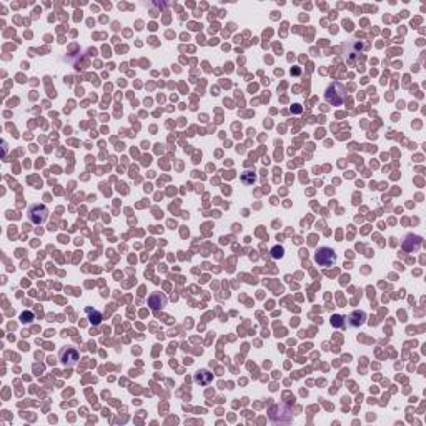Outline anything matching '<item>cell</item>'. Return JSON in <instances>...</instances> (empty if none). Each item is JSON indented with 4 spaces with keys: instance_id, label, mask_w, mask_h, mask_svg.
Instances as JSON below:
<instances>
[{
    "instance_id": "cell-14",
    "label": "cell",
    "mask_w": 426,
    "mask_h": 426,
    "mask_svg": "<svg viewBox=\"0 0 426 426\" xmlns=\"http://www.w3.org/2000/svg\"><path fill=\"white\" fill-rule=\"evenodd\" d=\"M35 320V315H34V312H23L22 315H20V321H22L23 325H27V323H32V321Z\"/></svg>"
},
{
    "instance_id": "cell-1",
    "label": "cell",
    "mask_w": 426,
    "mask_h": 426,
    "mask_svg": "<svg viewBox=\"0 0 426 426\" xmlns=\"http://www.w3.org/2000/svg\"><path fill=\"white\" fill-rule=\"evenodd\" d=\"M325 100L333 107H340L346 100V89L340 82H332L325 89Z\"/></svg>"
},
{
    "instance_id": "cell-8",
    "label": "cell",
    "mask_w": 426,
    "mask_h": 426,
    "mask_svg": "<svg viewBox=\"0 0 426 426\" xmlns=\"http://www.w3.org/2000/svg\"><path fill=\"white\" fill-rule=\"evenodd\" d=\"M365 321H366V313L361 312V310H355V312H351L350 315L345 318V325L353 326V328L365 325Z\"/></svg>"
},
{
    "instance_id": "cell-3",
    "label": "cell",
    "mask_w": 426,
    "mask_h": 426,
    "mask_svg": "<svg viewBox=\"0 0 426 426\" xmlns=\"http://www.w3.org/2000/svg\"><path fill=\"white\" fill-rule=\"evenodd\" d=\"M59 359H60L62 366L72 368V366H75L78 363V359H80V353H78L73 346H64V348L59 351Z\"/></svg>"
},
{
    "instance_id": "cell-10",
    "label": "cell",
    "mask_w": 426,
    "mask_h": 426,
    "mask_svg": "<svg viewBox=\"0 0 426 426\" xmlns=\"http://www.w3.org/2000/svg\"><path fill=\"white\" fill-rule=\"evenodd\" d=\"M212 373H210V371H206V370H200L198 371V373L195 375V381L197 383H200L202 386H206V384H210V381H212Z\"/></svg>"
},
{
    "instance_id": "cell-2",
    "label": "cell",
    "mask_w": 426,
    "mask_h": 426,
    "mask_svg": "<svg viewBox=\"0 0 426 426\" xmlns=\"http://www.w3.org/2000/svg\"><path fill=\"white\" fill-rule=\"evenodd\" d=\"M268 416L273 423H290L293 420V413H291V408L287 406L285 403H276L268 409Z\"/></svg>"
},
{
    "instance_id": "cell-13",
    "label": "cell",
    "mask_w": 426,
    "mask_h": 426,
    "mask_svg": "<svg viewBox=\"0 0 426 426\" xmlns=\"http://www.w3.org/2000/svg\"><path fill=\"white\" fill-rule=\"evenodd\" d=\"M270 253H271V258H273V260H278V258H283L285 250H283V247L276 245V247H273V248H271Z\"/></svg>"
},
{
    "instance_id": "cell-4",
    "label": "cell",
    "mask_w": 426,
    "mask_h": 426,
    "mask_svg": "<svg viewBox=\"0 0 426 426\" xmlns=\"http://www.w3.org/2000/svg\"><path fill=\"white\" fill-rule=\"evenodd\" d=\"M315 262L320 265V267H332V265L336 262V253H335V250L330 247H320L315 251Z\"/></svg>"
},
{
    "instance_id": "cell-11",
    "label": "cell",
    "mask_w": 426,
    "mask_h": 426,
    "mask_svg": "<svg viewBox=\"0 0 426 426\" xmlns=\"http://www.w3.org/2000/svg\"><path fill=\"white\" fill-rule=\"evenodd\" d=\"M85 312H87V315H89V321H90V323H92V325L97 326V325H100V323H102L103 318H102V313L98 312V310L87 308Z\"/></svg>"
},
{
    "instance_id": "cell-6",
    "label": "cell",
    "mask_w": 426,
    "mask_h": 426,
    "mask_svg": "<svg viewBox=\"0 0 426 426\" xmlns=\"http://www.w3.org/2000/svg\"><path fill=\"white\" fill-rule=\"evenodd\" d=\"M368 48V44L366 42H361V40H353V42H350L348 45L345 47V57L348 62H353V55H361L363 52H365Z\"/></svg>"
},
{
    "instance_id": "cell-12",
    "label": "cell",
    "mask_w": 426,
    "mask_h": 426,
    "mask_svg": "<svg viewBox=\"0 0 426 426\" xmlns=\"http://www.w3.org/2000/svg\"><path fill=\"white\" fill-rule=\"evenodd\" d=\"M256 180H258V175H256L255 172H243L242 173V181L245 185H253V183H256Z\"/></svg>"
},
{
    "instance_id": "cell-7",
    "label": "cell",
    "mask_w": 426,
    "mask_h": 426,
    "mask_svg": "<svg viewBox=\"0 0 426 426\" xmlns=\"http://www.w3.org/2000/svg\"><path fill=\"white\" fill-rule=\"evenodd\" d=\"M421 237H418V235H406L404 237V240L401 242V248H403L406 253H415V251H418L421 248Z\"/></svg>"
},
{
    "instance_id": "cell-9",
    "label": "cell",
    "mask_w": 426,
    "mask_h": 426,
    "mask_svg": "<svg viewBox=\"0 0 426 426\" xmlns=\"http://www.w3.org/2000/svg\"><path fill=\"white\" fill-rule=\"evenodd\" d=\"M165 305H167V296H165L163 293H152V295L148 296V307L154 310V312L162 310Z\"/></svg>"
},
{
    "instance_id": "cell-5",
    "label": "cell",
    "mask_w": 426,
    "mask_h": 426,
    "mask_svg": "<svg viewBox=\"0 0 426 426\" xmlns=\"http://www.w3.org/2000/svg\"><path fill=\"white\" fill-rule=\"evenodd\" d=\"M28 220H30L34 225H44L48 218V208L45 205H40V203H35V205H30L28 208Z\"/></svg>"
}]
</instances>
